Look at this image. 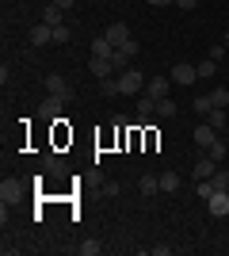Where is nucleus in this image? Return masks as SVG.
<instances>
[{
    "mask_svg": "<svg viewBox=\"0 0 229 256\" xmlns=\"http://www.w3.org/2000/svg\"><path fill=\"white\" fill-rule=\"evenodd\" d=\"M145 80H149V76H142L138 69H122V73H119V92H122V96H142Z\"/></svg>",
    "mask_w": 229,
    "mask_h": 256,
    "instance_id": "1",
    "label": "nucleus"
},
{
    "mask_svg": "<svg viewBox=\"0 0 229 256\" xmlns=\"http://www.w3.org/2000/svg\"><path fill=\"white\" fill-rule=\"evenodd\" d=\"M168 76H172V84H184V88H191V84L199 80V69H195L191 62H176Z\"/></svg>",
    "mask_w": 229,
    "mask_h": 256,
    "instance_id": "2",
    "label": "nucleus"
},
{
    "mask_svg": "<svg viewBox=\"0 0 229 256\" xmlns=\"http://www.w3.org/2000/svg\"><path fill=\"white\" fill-rule=\"evenodd\" d=\"M168 92H172V76H149V80H145V96L164 100Z\"/></svg>",
    "mask_w": 229,
    "mask_h": 256,
    "instance_id": "3",
    "label": "nucleus"
},
{
    "mask_svg": "<svg viewBox=\"0 0 229 256\" xmlns=\"http://www.w3.org/2000/svg\"><path fill=\"white\" fill-rule=\"evenodd\" d=\"M191 138H195V146H199V150H210V142H214V138H222V134H218L214 126H210L207 118H203V122L195 126V134H191Z\"/></svg>",
    "mask_w": 229,
    "mask_h": 256,
    "instance_id": "4",
    "label": "nucleus"
},
{
    "mask_svg": "<svg viewBox=\"0 0 229 256\" xmlns=\"http://www.w3.org/2000/svg\"><path fill=\"white\" fill-rule=\"evenodd\" d=\"M19 195H23V180H15V176H8V180L0 184V199H4V203H15Z\"/></svg>",
    "mask_w": 229,
    "mask_h": 256,
    "instance_id": "5",
    "label": "nucleus"
},
{
    "mask_svg": "<svg viewBox=\"0 0 229 256\" xmlns=\"http://www.w3.org/2000/svg\"><path fill=\"white\" fill-rule=\"evenodd\" d=\"M214 172H218V160H214V157H199L195 168H191V176H195V180H210Z\"/></svg>",
    "mask_w": 229,
    "mask_h": 256,
    "instance_id": "6",
    "label": "nucleus"
},
{
    "mask_svg": "<svg viewBox=\"0 0 229 256\" xmlns=\"http://www.w3.org/2000/svg\"><path fill=\"white\" fill-rule=\"evenodd\" d=\"M207 210L214 214V218H222V214H229V192H214L207 199Z\"/></svg>",
    "mask_w": 229,
    "mask_h": 256,
    "instance_id": "7",
    "label": "nucleus"
},
{
    "mask_svg": "<svg viewBox=\"0 0 229 256\" xmlns=\"http://www.w3.org/2000/svg\"><path fill=\"white\" fill-rule=\"evenodd\" d=\"M46 92H50V96H61V100H65V96H69V80H65L61 73H50V76H46Z\"/></svg>",
    "mask_w": 229,
    "mask_h": 256,
    "instance_id": "8",
    "label": "nucleus"
},
{
    "mask_svg": "<svg viewBox=\"0 0 229 256\" xmlns=\"http://www.w3.org/2000/svg\"><path fill=\"white\" fill-rule=\"evenodd\" d=\"M88 69H92V76H96V80H103V76H115V65H111L107 58H96V54H92Z\"/></svg>",
    "mask_w": 229,
    "mask_h": 256,
    "instance_id": "9",
    "label": "nucleus"
},
{
    "mask_svg": "<svg viewBox=\"0 0 229 256\" xmlns=\"http://www.w3.org/2000/svg\"><path fill=\"white\" fill-rule=\"evenodd\" d=\"M103 34H107V38H111V42H115V46L130 42V27H126V23H111V27H107V31H103Z\"/></svg>",
    "mask_w": 229,
    "mask_h": 256,
    "instance_id": "10",
    "label": "nucleus"
},
{
    "mask_svg": "<svg viewBox=\"0 0 229 256\" xmlns=\"http://www.w3.org/2000/svg\"><path fill=\"white\" fill-rule=\"evenodd\" d=\"M54 42V27H46V23H38L31 31V46H50Z\"/></svg>",
    "mask_w": 229,
    "mask_h": 256,
    "instance_id": "11",
    "label": "nucleus"
},
{
    "mask_svg": "<svg viewBox=\"0 0 229 256\" xmlns=\"http://www.w3.org/2000/svg\"><path fill=\"white\" fill-rule=\"evenodd\" d=\"M92 54H96V58H107V62H111V54H115V42H111L107 34H99V38H92Z\"/></svg>",
    "mask_w": 229,
    "mask_h": 256,
    "instance_id": "12",
    "label": "nucleus"
},
{
    "mask_svg": "<svg viewBox=\"0 0 229 256\" xmlns=\"http://www.w3.org/2000/svg\"><path fill=\"white\" fill-rule=\"evenodd\" d=\"M138 192H142V195H157V192H161V176H153V172H145L142 180H138Z\"/></svg>",
    "mask_w": 229,
    "mask_h": 256,
    "instance_id": "13",
    "label": "nucleus"
},
{
    "mask_svg": "<svg viewBox=\"0 0 229 256\" xmlns=\"http://www.w3.org/2000/svg\"><path fill=\"white\" fill-rule=\"evenodd\" d=\"M138 115H142V122H149V115H157V100L153 96H138Z\"/></svg>",
    "mask_w": 229,
    "mask_h": 256,
    "instance_id": "14",
    "label": "nucleus"
},
{
    "mask_svg": "<svg viewBox=\"0 0 229 256\" xmlns=\"http://www.w3.org/2000/svg\"><path fill=\"white\" fill-rule=\"evenodd\" d=\"M42 23L46 27H61V23H65V12L57 8V4H50V8L42 12Z\"/></svg>",
    "mask_w": 229,
    "mask_h": 256,
    "instance_id": "15",
    "label": "nucleus"
},
{
    "mask_svg": "<svg viewBox=\"0 0 229 256\" xmlns=\"http://www.w3.org/2000/svg\"><path fill=\"white\" fill-rule=\"evenodd\" d=\"M180 184H184V180H180V172H161V192L172 195V192H180Z\"/></svg>",
    "mask_w": 229,
    "mask_h": 256,
    "instance_id": "16",
    "label": "nucleus"
},
{
    "mask_svg": "<svg viewBox=\"0 0 229 256\" xmlns=\"http://www.w3.org/2000/svg\"><path fill=\"white\" fill-rule=\"evenodd\" d=\"M207 122H210V126H214V130H218V134H222V130H226V122H229V118H226V107H210Z\"/></svg>",
    "mask_w": 229,
    "mask_h": 256,
    "instance_id": "17",
    "label": "nucleus"
},
{
    "mask_svg": "<svg viewBox=\"0 0 229 256\" xmlns=\"http://www.w3.org/2000/svg\"><path fill=\"white\" fill-rule=\"evenodd\" d=\"M57 111H61V96H50L42 107H38V118H54Z\"/></svg>",
    "mask_w": 229,
    "mask_h": 256,
    "instance_id": "18",
    "label": "nucleus"
},
{
    "mask_svg": "<svg viewBox=\"0 0 229 256\" xmlns=\"http://www.w3.org/2000/svg\"><path fill=\"white\" fill-rule=\"evenodd\" d=\"M99 92H103V96H122V92H119V73L103 76V80H99Z\"/></svg>",
    "mask_w": 229,
    "mask_h": 256,
    "instance_id": "19",
    "label": "nucleus"
},
{
    "mask_svg": "<svg viewBox=\"0 0 229 256\" xmlns=\"http://www.w3.org/2000/svg\"><path fill=\"white\" fill-rule=\"evenodd\" d=\"M191 107H195V115H199V118H207V115H210V107H214V104H210V92H207V96H195V100H191Z\"/></svg>",
    "mask_w": 229,
    "mask_h": 256,
    "instance_id": "20",
    "label": "nucleus"
},
{
    "mask_svg": "<svg viewBox=\"0 0 229 256\" xmlns=\"http://www.w3.org/2000/svg\"><path fill=\"white\" fill-rule=\"evenodd\" d=\"M176 111H180V107H176L168 96H164V100H157V118H172Z\"/></svg>",
    "mask_w": 229,
    "mask_h": 256,
    "instance_id": "21",
    "label": "nucleus"
},
{
    "mask_svg": "<svg viewBox=\"0 0 229 256\" xmlns=\"http://www.w3.org/2000/svg\"><path fill=\"white\" fill-rule=\"evenodd\" d=\"M195 69H199V80H210V76L218 73V62H210V58H207V62H199Z\"/></svg>",
    "mask_w": 229,
    "mask_h": 256,
    "instance_id": "22",
    "label": "nucleus"
},
{
    "mask_svg": "<svg viewBox=\"0 0 229 256\" xmlns=\"http://www.w3.org/2000/svg\"><path fill=\"white\" fill-rule=\"evenodd\" d=\"M210 184H214L218 192H229V168H218L214 176H210Z\"/></svg>",
    "mask_w": 229,
    "mask_h": 256,
    "instance_id": "23",
    "label": "nucleus"
},
{
    "mask_svg": "<svg viewBox=\"0 0 229 256\" xmlns=\"http://www.w3.org/2000/svg\"><path fill=\"white\" fill-rule=\"evenodd\" d=\"M207 157H214V160L222 164V157H226V142H222V138H214V142H210V150H207Z\"/></svg>",
    "mask_w": 229,
    "mask_h": 256,
    "instance_id": "24",
    "label": "nucleus"
},
{
    "mask_svg": "<svg viewBox=\"0 0 229 256\" xmlns=\"http://www.w3.org/2000/svg\"><path fill=\"white\" fill-rule=\"evenodd\" d=\"M226 58H229V46L226 42H214V46H210V62H226Z\"/></svg>",
    "mask_w": 229,
    "mask_h": 256,
    "instance_id": "25",
    "label": "nucleus"
},
{
    "mask_svg": "<svg viewBox=\"0 0 229 256\" xmlns=\"http://www.w3.org/2000/svg\"><path fill=\"white\" fill-rule=\"evenodd\" d=\"M210 104L214 107H229V92L226 88H214V92H210Z\"/></svg>",
    "mask_w": 229,
    "mask_h": 256,
    "instance_id": "26",
    "label": "nucleus"
},
{
    "mask_svg": "<svg viewBox=\"0 0 229 256\" xmlns=\"http://www.w3.org/2000/svg\"><path fill=\"white\" fill-rule=\"evenodd\" d=\"M69 38H73V31H69L65 23H61V27H54V42H57V46H65Z\"/></svg>",
    "mask_w": 229,
    "mask_h": 256,
    "instance_id": "27",
    "label": "nucleus"
},
{
    "mask_svg": "<svg viewBox=\"0 0 229 256\" xmlns=\"http://www.w3.org/2000/svg\"><path fill=\"white\" fill-rule=\"evenodd\" d=\"M195 192H199V199H210V195L218 192V188H214L210 180H199V188H195Z\"/></svg>",
    "mask_w": 229,
    "mask_h": 256,
    "instance_id": "28",
    "label": "nucleus"
},
{
    "mask_svg": "<svg viewBox=\"0 0 229 256\" xmlns=\"http://www.w3.org/2000/svg\"><path fill=\"white\" fill-rule=\"evenodd\" d=\"M46 164H50V172H57V176H65V164H61V160H57L54 153H50V157H46Z\"/></svg>",
    "mask_w": 229,
    "mask_h": 256,
    "instance_id": "29",
    "label": "nucleus"
},
{
    "mask_svg": "<svg viewBox=\"0 0 229 256\" xmlns=\"http://www.w3.org/2000/svg\"><path fill=\"white\" fill-rule=\"evenodd\" d=\"M96 252H99L96 241H80V256H96Z\"/></svg>",
    "mask_w": 229,
    "mask_h": 256,
    "instance_id": "30",
    "label": "nucleus"
},
{
    "mask_svg": "<svg viewBox=\"0 0 229 256\" xmlns=\"http://www.w3.org/2000/svg\"><path fill=\"white\" fill-rule=\"evenodd\" d=\"M195 4H199V0H176V8H184V12H191Z\"/></svg>",
    "mask_w": 229,
    "mask_h": 256,
    "instance_id": "31",
    "label": "nucleus"
},
{
    "mask_svg": "<svg viewBox=\"0 0 229 256\" xmlns=\"http://www.w3.org/2000/svg\"><path fill=\"white\" fill-rule=\"evenodd\" d=\"M50 4H57V8H61V12H69V8H73V4H76V0H50Z\"/></svg>",
    "mask_w": 229,
    "mask_h": 256,
    "instance_id": "32",
    "label": "nucleus"
},
{
    "mask_svg": "<svg viewBox=\"0 0 229 256\" xmlns=\"http://www.w3.org/2000/svg\"><path fill=\"white\" fill-rule=\"evenodd\" d=\"M145 4H153V8H168V4H176V0H145Z\"/></svg>",
    "mask_w": 229,
    "mask_h": 256,
    "instance_id": "33",
    "label": "nucleus"
},
{
    "mask_svg": "<svg viewBox=\"0 0 229 256\" xmlns=\"http://www.w3.org/2000/svg\"><path fill=\"white\" fill-rule=\"evenodd\" d=\"M222 42H226V46H229V31H226V34H222Z\"/></svg>",
    "mask_w": 229,
    "mask_h": 256,
    "instance_id": "34",
    "label": "nucleus"
}]
</instances>
